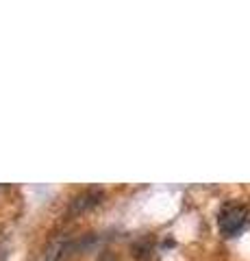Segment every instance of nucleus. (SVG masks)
I'll return each mask as SVG.
<instances>
[{
  "mask_svg": "<svg viewBox=\"0 0 250 261\" xmlns=\"http://www.w3.org/2000/svg\"><path fill=\"white\" fill-rule=\"evenodd\" d=\"M250 224V209L239 202H227L217 216V228L224 238H235Z\"/></svg>",
  "mask_w": 250,
  "mask_h": 261,
  "instance_id": "obj_1",
  "label": "nucleus"
},
{
  "mask_svg": "<svg viewBox=\"0 0 250 261\" xmlns=\"http://www.w3.org/2000/svg\"><path fill=\"white\" fill-rule=\"evenodd\" d=\"M102 198V192L100 190H87L85 194H80L78 198H74V202H72V211H85L90 209L94 205H98Z\"/></svg>",
  "mask_w": 250,
  "mask_h": 261,
  "instance_id": "obj_2",
  "label": "nucleus"
},
{
  "mask_svg": "<svg viewBox=\"0 0 250 261\" xmlns=\"http://www.w3.org/2000/svg\"><path fill=\"white\" fill-rule=\"evenodd\" d=\"M61 242H54L52 246H50V250H48V255H46V261H59V257H61Z\"/></svg>",
  "mask_w": 250,
  "mask_h": 261,
  "instance_id": "obj_3",
  "label": "nucleus"
},
{
  "mask_svg": "<svg viewBox=\"0 0 250 261\" xmlns=\"http://www.w3.org/2000/svg\"><path fill=\"white\" fill-rule=\"evenodd\" d=\"M100 261H120L116 255H109V252H104V255L100 257Z\"/></svg>",
  "mask_w": 250,
  "mask_h": 261,
  "instance_id": "obj_4",
  "label": "nucleus"
}]
</instances>
